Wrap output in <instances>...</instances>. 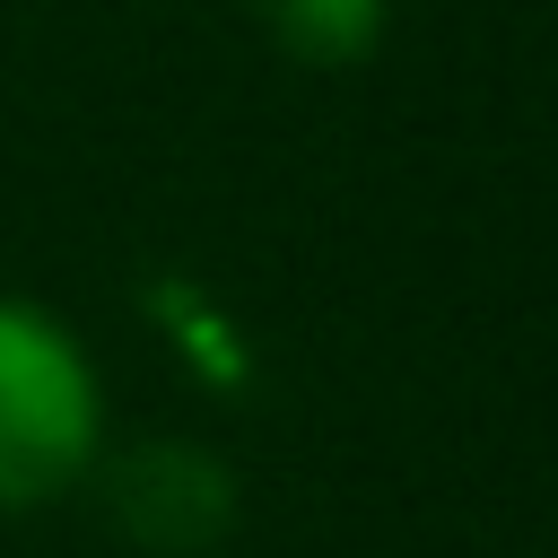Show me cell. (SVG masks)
<instances>
[{"instance_id":"cell-2","label":"cell","mask_w":558,"mask_h":558,"mask_svg":"<svg viewBox=\"0 0 558 558\" xmlns=\"http://www.w3.org/2000/svg\"><path fill=\"white\" fill-rule=\"evenodd\" d=\"M113 514H122V532L148 541V549H201V541L227 532L235 480H227L209 453H192V445H148V453H131V462L113 471Z\"/></svg>"},{"instance_id":"cell-1","label":"cell","mask_w":558,"mask_h":558,"mask_svg":"<svg viewBox=\"0 0 558 558\" xmlns=\"http://www.w3.org/2000/svg\"><path fill=\"white\" fill-rule=\"evenodd\" d=\"M96 453V375L78 340L26 305L0 296V506L61 497Z\"/></svg>"},{"instance_id":"cell-3","label":"cell","mask_w":558,"mask_h":558,"mask_svg":"<svg viewBox=\"0 0 558 558\" xmlns=\"http://www.w3.org/2000/svg\"><path fill=\"white\" fill-rule=\"evenodd\" d=\"M253 17L296 61H366L384 35V0H253Z\"/></svg>"}]
</instances>
